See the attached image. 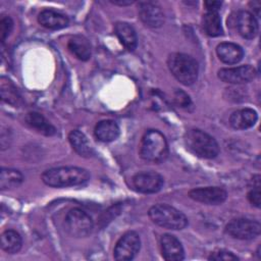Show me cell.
Wrapping results in <instances>:
<instances>
[{
    "label": "cell",
    "mask_w": 261,
    "mask_h": 261,
    "mask_svg": "<svg viewBox=\"0 0 261 261\" xmlns=\"http://www.w3.org/2000/svg\"><path fill=\"white\" fill-rule=\"evenodd\" d=\"M90 179L87 169L76 166H61L50 168L42 174V180L53 188L81 186Z\"/></svg>",
    "instance_id": "6da1fadb"
},
{
    "label": "cell",
    "mask_w": 261,
    "mask_h": 261,
    "mask_svg": "<svg viewBox=\"0 0 261 261\" xmlns=\"http://www.w3.org/2000/svg\"><path fill=\"white\" fill-rule=\"evenodd\" d=\"M167 65L172 75L185 86L193 85L198 79V62L188 54L171 53L167 58Z\"/></svg>",
    "instance_id": "7a4b0ae2"
},
{
    "label": "cell",
    "mask_w": 261,
    "mask_h": 261,
    "mask_svg": "<svg viewBox=\"0 0 261 261\" xmlns=\"http://www.w3.org/2000/svg\"><path fill=\"white\" fill-rule=\"evenodd\" d=\"M168 145L165 137L157 129H148L141 141L140 156L153 163H159L166 159Z\"/></svg>",
    "instance_id": "3957f363"
},
{
    "label": "cell",
    "mask_w": 261,
    "mask_h": 261,
    "mask_svg": "<svg viewBox=\"0 0 261 261\" xmlns=\"http://www.w3.org/2000/svg\"><path fill=\"white\" fill-rule=\"evenodd\" d=\"M185 144L193 154L201 158L212 159L219 153V146L216 140L198 128L189 129L186 133Z\"/></svg>",
    "instance_id": "277c9868"
},
{
    "label": "cell",
    "mask_w": 261,
    "mask_h": 261,
    "mask_svg": "<svg viewBox=\"0 0 261 261\" xmlns=\"http://www.w3.org/2000/svg\"><path fill=\"white\" fill-rule=\"evenodd\" d=\"M150 219L157 225L168 229H182L188 225V218L176 208L166 205L157 204L149 209Z\"/></svg>",
    "instance_id": "5b68a950"
},
{
    "label": "cell",
    "mask_w": 261,
    "mask_h": 261,
    "mask_svg": "<svg viewBox=\"0 0 261 261\" xmlns=\"http://www.w3.org/2000/svg\"><path fill=\"white\" fill-rule=\"evenodd\" d=\"M64 228L71 237L85 238L92 232L94 222L87 212L80 208H72L64 217Z\"/></svg>",
    "instance_id": "8992f818"
},
{
    "label": "cell",
    "mask_w": 261,
    "mask_h": 261,
    "mask_svg": "<svg viewBox=\"0 0 261 261\" xmlns=\"http://www.w3.org/2000/svg\"><path fill=\"white\" fill-rule=\"evenodd\" d=\"M261 225L258 221L248 218H237L225 226V232L233 239L252 240L260 234Z\"/></svg>",
    "instance_id": "52a82bcc"
},
{
    "label": "cell",
    "mask_w": 261,
    "mask_h": 261,
    "mask_svg": "<svg viewBox=\"0 0 261 261\" xmlns=\"http://www.w3.org/2000/svg\"><path fill=\"white\" fill-rule=\"evenodd\" d=\"M141 248V240L136 231H127L117 241L113 256L119 261L133 260L139 253Z\"/></svg>",
    "instance_id": "ba28073f"
},
{
    "label": "cell",
    "mask_w": 261,
    "mask_h": 261,
    "mask_svg": "<svg viewBox=\"0 0 261 261\" xmlns=\"http://www.w3.org/2000/svg\"><path fill=\"white\" fill-rule=\"evenodd\" d=\"M133 186L143 194H154L161 190L164 180L163 177L155 171H143L134 175Z\"/></svg>",
    "instance_id": "9c48e42d"
},
{
    "label": "cell",
    "mask_w": 261,
    "mask_h": 261,
    "mask_svg": "<svg viewBox=\"0 0 261 261\" xmlns=\"http://www.w3.org/2000/svg\"><path fill=\"white\" fill-rule=\"evenodd\" d=\"M256 76V70L253 66L241 65L237 67H228V68H221L218 71V77L227 84H245L249 83Z\"/></svg>",
    "instance_id": "30bf717a"
},
{
    "label": "cell",
    "mask_w": 261,
    "mask_h": 261,
    "mask_svg": "<svg viewBox=\"0 0 261 261\" xmlns=\"http://www.w3.org/2000/svg\"><path fill=\"white\" fill-rule=\"evenodd\" d=\"M189 197L203 204L219 205L226 200L227 193L220 187H205L191 190Z\"/></svg>",
    "instance_id": "8fae6325"
},
{
    "label": "cell",
    "mask_w": 261,
    "mask_h": 261,
    "mask_svg": "<svg viewBox=\"0 0 261 261\" xmlns=\"http://www.w3.org/2000/svg\"><path fill=\"white\" fill-rule=\"evenodd\" d=\"M139 16L143 23L151 29L160 28L164 23V13L156 2L143 1L139 3Z\"/></svg>",
    "instance_id": "7c38bea8"
},
{
    "label": "cell",
    "mask_w": 261,
    "mask_h": 261,
    "mask_svg": "<svg viewBox=\"0 0 261 261\" xmlns=\"http://www.w3.org/2000/svg\"><path fill=\"white\" fill-rule=\"evenodd\" d=\"M162 257L167 261H179L185 258V252L179 240L169 233H164L160 239Z\"/></svg>",
    "instance_id": "4fadbf2b"
},
{
    "label": "cell",
    "mask_w": 261,
    "mask_h": 261,
    "mask_svg": "<svg viewBox=\"0 0 261 261\" xmlns=\"http://www.w3.org/2000/svg\"><path fill=\"white\" fill-rule=\"evenodd\" d=\"M236 28L239 34L245 39H254L259 30L258 21L251 12L242 10L236 16Z\"/></svg>",
    "instance_id": "5bb4252c"
},
{
    "label": "cell",
    "mask_w": 261,
    "mask_h": 261,
    "mask_svg": "<svg viewBox=\"0 0 261 261\" xmlns=\"http://www.w3.org/2000/svg\"><path fill=\"white\" fill-rule=\"evenodd\" d=\"M38 21L42 27L50 30L63 29L67 27L69 22L68 17L65 14L51 8L42 10L38 15Z\"/></svg>",
    "instance_id": "9a60e30c"
},
{
    "label": "cell",
    "mask_w": 261,
    "mask_h": 261,
    "mask_svg": "<svg viewBox=\"0 0 261 261\" xmlns=\"http://www.w3.org/2000/svg\"><path fill=\"white\" fill-rule=\"evenodd\" d=\"M216 53L218 58L226 64H236L244 57L243 48L238 44L229 42L220 43L216 47Z\"/></svg>",
    "instance_id": "2e32d148"
},
{
    "label": "cell",
    "mask_w": 261,
    "mask_h": 261,
    "mask_svg": "<svg viewBox=\"0 0 261 261\" xmlns=\"http://www.w3.org/2000/svg\"><path fill=\"white\" fill-rule=\"evenodd\" d=\"M257 112L251 108H243L234 111L229 117V123L234 129L252 127L257 121Z\"/></svg>",
    "instance_id": "e0dca14e"
},
{
    "label": "cell",
    "mask_w": 261,
    "mask_h": 261,
    "mask_svg": "<svg viewBox=\"0 0 261 261\" xmlns=\"http://www.w3.org/2000/svg\"><path fill=\"white\" fill-rule=\"evenodd\" d=\"M114 32L120 43L128 51H134L138 45V38L135 29L127 22L118 21L114 25Z\"/></svg>",
    "instance_id": "ac0fdd59"
},
{
    "label": "cell",
    "mask_w": 261,
    "mask_h": 261,
    "mask_svg": "<svg viewBox=\"0 0 261 261\" xmlns=\"http://www.w3.org/2000/svg\"><path fill=\"white\" fill-rule=\"evenodd\" d=\"M95 137L104 143L112 142L119 136V126L114 120L105 119L99 121L94 129Z\"/></svg>",
    "instance_id": "d6986e66"
},
{
    "label": "cell",
    "mask_w": 261,
    "mask_h": 261,
    "mask_svg": "<svg viewBox=\"0 0 261 261\" xmlns=\"http://www.w3.org/2000/svg\"><path fill=\"white\" fill-rule=\"evenodd\" d=\"M25 122L29 126L44 136H53L56 134V128L54 127V125H52L41 113H28L25 116Z\"/></svg>",
    "instance_id": "ffe728a7"
},
{
    "label": "cell",
    "mask_w": 261,
    "mask_h": 261,
    "mask_svg": "<svg viewBox=\"0 0 261 261\" xmlns=\"http://www.w3.org/2000/svg\"><path fill=\"white\" fill-rule=\"evenodd\" d=\"M69 143L72 149L83 157H91L94 154L93 148L91 147L90 142L88 141L87 137L80 130L74 129L71 130L68 135Z\"/></svg>",
    "instance_id": "44dd1931"
},
{
    "label": "cell",
    "mask_w": 261,
    "mask_h": 261,
    "mask_svg": "<svg viewBox=\"0 0 261 261\" xmlns=\"http://www.w3.org/2000/svg\"><path fill=\"white\" fill-rule=\"evenodd\" d=\"M67 47L69 51L80 60L86 61L91 57V45L84 36H73L69 39Z\"/></svg>",
    "instance_id": "7402d4cb"
},
{
    "label": "cell",
    "mask_w": 261,
    "mask_h": 261,
    "mask_svg": "<svg viewBox=\"0 0 261 261\" xmlns=\"http://www.w3.org/2000/svg\"><path fill=\"white\" fill-rule=\"evenodd\" d=\"M202 27L204 32L210 37H218L223 33L220 16L216 11H206L203 14Z\"/></svg>",
    "instance_id": "603a6c76"
},
{
    "label": "cell",
    "mask_w": 261,
    "mask_h": 261,
    "mask_svg": "<svg viewBox=\"0 0 261 261\" xmlns=\"http://www.w3.org/2000/svg\"><path fill=\"white\" fill-rule=\"evenodd\" d=\"M1 248L8 254L17 253L22 246L20 234L13 229H6L1 234Z\"/></svg>",
    "instance_id": "cb8c5ba5"
},
{
    "label": "cell",
    "mask_w": 261,
    "mask_h": 261,
    "mask_svg": "<svg viewBox=\"0 0 261 261\" xmlns=\"http://www.w3.org/2000/svg\"><path fill=\"white\" fill-rule=\"evenodd\" d=\"M0 93H1V99L7 104H10L12 106H17L19 104L20 102L19 93L16 87L14 86V84L8 77L1 76Z\"/></svg>",
    "instance_id": "d4e9b609"
},
{
    "label": "cell",
    "mask_w": 261,
    "mask_h": 261,
    "mask_svg": "<svg viewBox=\"0 0 261 261\" xmlns=\"http://www.w3.org/2000/svg\"><path fill=\"white\" fill-rule=\"evenodd\" d=\"M23 176L20 171L12 168H2L0 172V188L2 191L17 188L21 185Z\"/></svg>",
    "instance_id": "484cf974"
},
{
    "label": "cell",
    "mask_w": 261,
    "mask_h": 261,
    "mask_svg": "<svg viewBox=\"0 0 261 261\" xmlns=\"http://www.w3.org/2000/svg\"><path fill=\"white\" fill-rule=\"evenodd\" d=\"M13 29V20L10 16L3 15L0 19V40L4 42Z\"/></svg>",
    "instance_id": "4316f807"
},
{
    "label": "cell",
    "mask_w": 261,
    "mask_h": 261,
    "mask_svg": "<svg viewBox=\"0 0 261 261\" xmlns=\"http://www.w3.org/2000/svg\"><path fill=\"white\" fill-rule=\"evenodd\" d=\"M208 259L213 260V261H220V260L231 261V260H238L239 258L229 251L218 250V251H215V252L211 253V255L208 257Z\"/></svg>",
    "instance_id": "83f0119b"
},
{
    "label": "cell",
    "mask_w": 261,
    "mask_h": 261,
    "mask_svg": "<svg viewBox=\"0 0 261 261\" xmlns=\"http://www.w3.org/2000/svg\"><path fill=\"white\" fill-rule=\"evenodd\" d=\"M174 100H175L176 104H177L178 106L182 107V108H187V107H189V106L192 104L190 97H189L185 92H182V91H180V90H178V91L175 92Z\"/></svg>",
    "instance_id": "f1b7e54d"
},
{
    "label": "cell",
    "mask_w": 261,
    "mask_h": 261,
    "mask_svg": "<svg viewBox=\"0 0 261 261\" xmlns=\"http://www.w3.org/2000/svg\"><path fill=\"white\" fill-rule=\"evenodd\" d=\"M260 187H253V189L248 193V199L252 205L259 208L261 204V193Z\"/></svg>",
    "instance_id": "f546056e"
},
{
    "label": "cell",
    "mask_w": 261,
    "mask_h": 261,
    "mask_svg": "<svg viewBox=\"0 0 261 261\" xmlns=\"http://www.w3.org/2000/svg\"><path fill=\"white\" fill-rule=\"evenodd\" d=\"M221 5H222V2H220V1H211V0H209V1L204 2V6L206 8V11H216V12H218Z\"/></svg>",
    "instance_id": "4dcf8cb0"
},
{
    "label": "cell",
    "mask_w": 261,
    "mask_h": 261,
    "mask_svg": "<svg viewBox=\"0 0 261 261\" xmlns=\"http://www.w3.org/2000/svg\"><path fill=\"white\" fill-rule=\"evenodd\" d=\"M249 5L255 11L256 16H259L260 15V2L259 1H251L249 3Z\"/></svg>",
    "instance_id": "1f68e13d"
},
{
    "label": "cell",
    "mask_w": 261,
    "mask_h": 261,
    "mask_svg": "<svg viewBox=\"0 0 261 261\" xmlns=\"http://www.w3.org/2000/svg\"><path fill=\"white\" fill-rule=\"evenodd\" d=\"M111 3L115 4V5H119V6H126V5H130L132 3H134V1L127 0V1H123V0H111Z\"/></svg>",
    "instance_id": "d6a6232c"
}]
</instances>
